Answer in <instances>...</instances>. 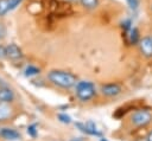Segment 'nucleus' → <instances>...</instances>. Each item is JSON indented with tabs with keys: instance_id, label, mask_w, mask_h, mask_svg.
Masks as SVG:
<instances>
[{
	"instance_id": "obj_1",
	"label": "nucleus",
	"mask_w": 152,
	"mask_h": 141,
	"mask_svg": "<svg viewBox=\"0 0 152 141\" xmlns=\"http://www.w3.org/2000/svg\"><path fill=\"white\" fill-rule=\"evenodd\" d=\"M48 79L56 86L62 88V89H70L74 88L76 85L77 77L69 72V71H64V70H51L48 73Z\"/></svg>"
},
{
	"instance_id": "obj_2",
	"label": "nucleus",
	"mask_w": 152,
	"mask_h": 141,
	"mask_svg": "<svg viewBox=\"0 0 152 141\" xmlns=\"http://www.w3.org/2000/svg\"><path fill=\"white\" fill-rule=\"evenodd\" d=\"M95 94H96V89H95V85L93 82L80 81L75 85V95L82 102L90 101L95 96Z\"/></svg>"
},
{
	"instance_id": "obj_3",
	"label": "nucleus",
	"mask_w": 152,
	"mask_h": 141,
	"mask_svg": "<svg viewBox=\"0 0 152 141\" xmlns=\"http://www.w3.org/2000/svg\"><path fill=\"white\" fill-rule=\"evenodd\" d=\"M131 122L135 127H146L152 122V114L147 110H137L132 114Z\"/></svg>"
},
{
	"instance_id": "obj_4",
	"label": "nucleus",
	"mask_w": 152,
	"mask_h": 141,
	"mask_svg": "<svg viewBox=\"0 0 152 141\" xmlns=\"http://www.w3.org/2000/svg\"><path fill=\"white\" fill-rule=\"evenodd\" d=\"M75 126L84 134L87 135H94V136H102V132L96 127V124L93 121H88L87 123L76 122Z\"/></svg>"
},
{
	"instance_id": "obj_5",
	"label": "nucleus",
	"mask_w": 152,
	"mask_h": 141,
	"mask_svg": "<svg viewBox=\"0 0 152 141\" xmlns=\"http://www.w3.org/2000/svg\"><path fill=\"white\" fill-rule=\"evenodd\" d=\"M138 44H139V49L142 56H145L146 58H151L152 57V37L146 36L141 38Z\"/></svg>"
},
{
	"instance_id": "obj_6",
	"label": "nucleus",
	"mask_w": 152,
	"mask_h": 141,
	"mask_svg": "<svg viewBox=\"0 0 152 141\" xmlns=\"http://www.w3.org/2000/svg\"><path fill=\"white\" fill-rule=\"evenodd\" d=\"M101 92L107 97H115L121 92V86L116 83H108L101 86Z\"/></svg>"
},
{
	"instance_id": "obj_7",
	"label": "nucleus",
	"mask_w": 152,
	"mask_h": 141,
	"mask_svg": "<svg viewBox=\"0 0 152 141\" xmlns=\"http://www.w3.org/2000/svg\"><path fill=\"white\" fill-rule=\"evenodd\" d=\"M6 57L11 60H19L23 58V51L17 44H10L6 46Z\"/></svg>"
},
{
	"instance_id": "obj_8",
	"label": "nucleus",
	"mask_w": 152,
	"mask_h": 141,
	"mask_svg": "<svg viewBox=\"0 0 152 141\" xmlns=\"http://www.w3.org/2000/svg\"><path fill=\"white\" fill-rule=\"evenodd\" d=\"M0 136L5 140H10V141H15L20 139V134L12 128H1L0 129Z\"/></svg>"
},
{
	"instance_id": "obj_9",
	"label": "nucleus",
	"mask_w": 152,
	"mask_h": 141,
	"mask_svg": "<svg viewBox=\"0 0 152 141\" xmlns=\"http://www.w3.org/2000/svg\"><path fill=\"white\" fill-rule=\"evenodd\" d=\"M13 100H14V92L7 86H1L0 88V102L11 103Z\"/></svg>"
},
{
	"instance_id": "obj_10",
	"label": "nucleus",
	"mask_w": 152,
	"mask_h": 141,
	"mask_svg": "<svg viewBox=\"0 0 152 141\" xmlns=\"http://www.w3.org/2000/svg\"><path fill=\"white\" fill-rule=\"evenodd\" d=\"M12 115V108L8 105V103L0 102V122L6 121Z\"/></svg>"
},
{
	"instance_id": "obj_11",
	"label": "nucleus",
	"mask_w": 152,
	"mask_h": 141,
	"mask_svg": "<svg viewBox=\"0 0 152 141\" xmlns=\"http://www.w3.org/2000/svg\"><path fill=\"white\" fill-rule=\"evenodd\" d=\"M128 38H129V43L131 44H138L140 40V36H139V31L137 27H132L128 31Z\"/></svg>"
},
{
	"instance_id": "obj_12",
	"label": "nucleus",
	"mask_w": 152,
	"mask_h": 141,
	"mask_svg": "<svg viewBox=\"0 0 152 141\" xmlns=\"http://www.w3.org/2000/svg\"><path fill=\"white\" fill-rule=\"evenodd\" d=\"M24 72H25V76L26 77H32V76L38 75L40 72V69L37 68V66H34V65H28V66H26V69H25Z\"/></svg>"
},
{
	"instance_id": "obj_13",
	"label": "nucleus",
	"mask_w": 152,
	"mask_h": 141,
	"mask_svg": "<svg viewBox=\"0 0 152 141\" xmlns=\"http://www.w3.org/2000/svg\"><path fill=\"white\" fill-rule=\"evenodd\" d=\"M80 2L82 4L83 7H86L88 9H93V8L97 7V4H99L97 0H80Z\"/></svg>"
},
{
	"instance_id": "obj_14",
	"label": "nucleus",
	"mask_w": 152,
	"mask_h": 141,
	"mask_svg": "<svg viewBox=\"0 0 152 141\" xmlns=\"http://www.w3.org/2000/svg\"><path fill=\"white\" fill-rule=\"evenodd\" d=\"M10 11L8 0H0V17H4Z\"/></svg>"
},
{
	"instance_id": "obj_15",
	"label": "nucleus",
	"mask_w": 152,
	"mask_h": 141,
	"mask_svg": "<svg viewBox=\"0 0 152 141\" xmlns=\"http://www.w3.org/2000/svg\"><path fill=\"white\" fill-rule=\"evenodd\" d=\"M57 117H58V120H59L62 123H65V124L71 123V117H70L69 115L64 114V113H59V114L57 115Z\"/></svg>"
},
{
	"instance_id": "obj_16",
	"label": "nucleus",
	"mask_w": 152,
	"mask_h": 141,
	"mask_svg": "<svg viewBox=\"0 0 152 141\" xmlns=\"http://www.w3.org/2000/svg\"><path fill=\"white\" fill-rule=\"evenodd\" d=\"M27 134L32 137H36L37 136V126L33 123V124H30L27 126Z\"/></svg>"
},
{
	"instance_id": "obj_17",
	"label": "nucleus",
	"mask_w": 152,
	"mask_h": 141,
	"mask_svg": "<svg viewBox=\"0 0 152 141\" xmlns=\"http://www.w3.org/2000/svg\"><path fill=\"white\" fill-rule=\"evenodd\" d=\"M23 0H8V5H10V11H12V9H14V8H17L19 5H20V2H21Z\"/></svg>"
},
{
	"instance_id": "obj_18",
	"label": "nucleus",
	"mask_w": 152,
	"mask_h": 141,
	"mask_svg": "<svg viewBox=\"0 0 152 141\" xmlns=\"http://www.w3.org/2000/svg\"><path fill=\"white\" fill-rule=\"evenodd\" d=\"M132 21H131V19H125L124 21H122V27H124V30L125 31H129L131 28H132Z\"/></svg>"
},
{
	"instance_id": "obj_19",
	"label": "nucleus",
	"mask_w": 152,
	"mask_h": 141,
	"mask_svg": "<svg viewBox=\"0 0 152 141\" xmlns=\"http://www.w3.org/2000/svg\"><path fill=\"white\" fill-rule=\"evenodd\" d=\"M126 1H127V4H128V6H129L131 9H135L138 7V5H139V1L138 0H126Z\"/></svg>"
},
{
	"instance_id": "obj_20",
	"label": "nucleus",
	"mask_w": 152,
	"mask_h": 141,
	"mask_svg": "<svg viewBox=\"0 0 152 141\" xmlns=\"http://www.w3.org/2000/svg\"><path fill=\"white\" fill-rule=\"evenodd\" d=\"M5 36H6V27L4 24L0 23V40H2L5 38Z\"/></svg>"
},
{
	"instance_id": "obj_21",
	"label": "nucleus",
	"mask_w": 152,
	"mask_h": 141,
	"mask_svg": "<svg viewBox=\"0 0 152 141\" xmlns=\"http://www.w3.org/2000/svg\"><path fill=\"white\" fill-rule=\"evenodd\" d=\"M6 57V46L0 45V58Z\"/></svg>"
},
{
	"instance_id": "obj_22",
	"label": "nucleus",
	"mask_w": 152,
	"mask_h": 141,
	"mask_svg": "<svg viewBox=\"0 0 152 141\" xmlns=\"http://www.w3.org/2000/svg\"><path fill=\"white\" fill-rule=\"evenodd\" d=\"M146 141H152V130H150L148 133H147V135H146V139H145Z\"/></svg>"
},
{
	"instance_id": "obj_23",
	"label": "nucleus",
	"mask_w": 152,
	"mask_h": 141,
	"mask_svg": "<svg viewBox=\"0 0 152 141\" xmlns=\"http://www.w3.org/2000/svg\"><path fill=\"white\" fill-rule=\"evenodd\" d=\"M70 141H84L82 137H74V139H71Z\"/></svg>"
},
{
	"instance_id": "obj_24",
	"label": "nucleus",
	"mask_w": 152,
	"mask_h": 141,
	"mask_svg": "<svg viewBox=\"0 0 152 141\" xmlns=\"http://www.w3.org/2000/svg\"><path fill=\"white\" fill-rule=\"evenodd\" d=\"M100 141H108L106 137H103V136H100Z\"/></svg>"
},
{
	"instance_id": "obj_25",
	"label": "nucleus",
	"mask_w": 152,
	"mask_h": 141,
	"mask_svg": "<svg viewBox=\"0 0 152 141\" xmlns=\"http://www.w3.org/2000/svg\"><path fill=\"white\" fill-rule=\"evenodd\" d=\"M70 1H72V0H70Z\"/></svg>"
}]
</instances>
